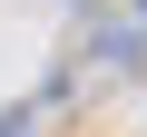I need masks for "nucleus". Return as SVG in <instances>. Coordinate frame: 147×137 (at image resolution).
Masks as SVG:
<instances>
[{
	"label": "nucleus",
	"instance_id": "obj_1",
	"mask_svg": "<svg viewBox=\"0 0 147 137\" xmlns=\"http://www.w3.org/2000/svg\"><path fill=\"white\" fill-rule=\"evenodd\" d=\"M0 137H30V108H10V118H0Z\"/></svg>",
	"mask_w": 147,
	"mask_h": 137
},
{
	"label": "nucleus",
	"instance_id": "obj_2",
	"mask_svg": "<svg viewBox=\"0 0 147 137\" xmlns=\"http://www.w3.org/2000/svg\"><path fill=\"white\" fill-rule=\"evenodd\" d=\"M137 20H147V0H137Z\"/></svg>",
	"mask_w": 147,
	"mask_h": 137
}]
</instances>
